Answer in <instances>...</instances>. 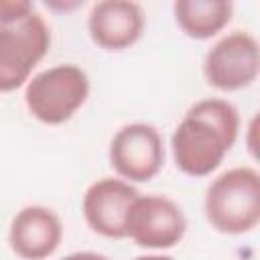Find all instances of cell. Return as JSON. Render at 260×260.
Segmentation results:
<instances>
[{"label":"cell","instance_id":"1","mask_svg":"<svg viewBox=\"0 0 260 260\" xmlns=\"http://www.w3.org/2000/svg\"><path fill=\"white\" fill-rule=\"evenodd\" d=\"M240 132V114L223 98L195 102L171 134L177 169L189 177L211 175L232 150Z\"/></svg>","mask_w":260,"mask_h":260},{"label":"cell","instance_id":"2","mask_svg":"<svg viewBox=\"0 0 260 260\" xmlns=\"http://www.w3.org/2000/svg\"><path fill=\"white\" fill-rule=\"evenodd\" d=\"M209 225L221 234H248L260 221V175L254 167H232L217 175L203 199Z\"/></svg>","mask_w":260,"mask_h":260},{"label":"cell","instance_id":"3","mask_svg":"<svg viewBox=\"0 0 260 260\" xmlns=\"http://www.w3.org/2000/svg\"><path fill=\"white\" fill-rule=\"evenodd\" d=\"M89 95V77L75 63H59L35 73L24 85V104L32 118L59 126L73 118Z\"/></svg>","mask_w":260,"mask_h":260},{"label":"cell","instance_id":"4","mask_svg":"<svg viewBox=\"0 0 260 260\" xmlns=\"http://www.w3.org/2000/svg\"><path fill=\"white\" fill-rule=\"evenodd\" d=\"M49 47L51 30L37 10L14 22L0 24V93L26 85Z\"/></svg>","mask_w":260,"mask_h":260},{"label":"cell","instance_id":"5","mask_svg":"<svg viewBox=\"0 0 260 260\" xmlns=\"http://www.w3.org/2000/svg\"><path fill=\"white\" fill-rule=\"evenodd\" d=\"M260 73L258 39L248 30H232L217 39L203 57L205 81L219 91H238Z\"/></svg>","mask_w":260,"mask_h":260},{"label":"cell","instance_id":"6","mask_svg":"<svg viewBox=\"0 0 260 260\" xmlns=\"http://www.w3.org/2000/svg\"><path fill=\"white\" fill-rule=\"evenodd\" d=\"M110 165L128 183L154 179L165 165V142L160 132L144 122H132L116 130L108 148Z\"/></svg>","mask_w":260,"mask_h":260},{"label":"cell","instance_id":"7","mask_svg":"<svg viewBox=\"0 0 260 260\" xmlns=\"http://www.w3.org/2000/svg\"><path fill=\"white\" fill-rule=\"evenodd\" d=\"M187 232L179 203L165 195H138L126 215V238L146 250L177 246Z\"/></svg>","mask_w":260,"mask_h":260},{"label":"cell","instance_id":"8","mask_svg":"<svg viewBox=\"0 0 260 260\" xmlns=\"http://www.w3.org/2000/svg\"><path fill=\"white\" fill-rule=\"evenodd\" d=\"M140 193L120 177H104L91 183L83 195L81 211L87 225L112 240L126 238V215Z\"/></svg>","mask_w":260,"mask_h":260},{"label":"cell","instance_id":"9","mask_svg":"<svg viewBox=\"0 0 260 260\" xmlns=\"http://www.w3.org/2000/svg\"><path fill=\"white\" fill-rule=\"evenodd\" d=\"M63 240L59 215L45 205H26L10 221L8 244L22 260H45L55 254Z\"/></svg>","mask_w":260,"mask_h":260},{"label":"cell","instance_id":"10","mask_svg":"<svg viewBox=\"0 0 260 260\" xmlns=\"http://www.w3.org/2000/svg\"><path fill=\"white\" fill-rule=\"evenodd\" d=\"M144 30V12L132 0L95 2L87 16V32L104 51L130 49Z\"/></svg>","mask_w":260,"mask_h":260},{"label":"cell","instance_id":"11","mask_svg":"<svg viewBox=\"0 0 260 260\" xmlns=\"http://www.w3.org/2000/svg\"><path fill=\"white\" fill-rule=\"evenodd\" d=\"M177 26L191 39L205 41L219 35L232 20L230 0H177L173 4Z\"/></svg>","mask_w":260,"mask_h":260},{"label":"cell","instance_id":"12","mask_svg":"<svg viewBox=\"0 0 260 260\" xmlns=\"http://www.w3.org/2000/svg\"><path fill=\"white\" fill-rule=\"evenodd\" d=\"M32 10H37V8L28 0H0V24L14 22V20L30 14Z\"/></svg>","mask_w":260,"mask_h":260},{"label":"cell","instance_id":"13","mask_svg":"<svg viewBox=\"0 0 260 260\" xmlns=\"http://www.w3.org/2000/svg\"><path fill=\"white\" fill-rule=\"evenodd\" d=\"M61 260H108V258L98 254V252H73V254H67Z\"/></svg>","mask_w":260,"mask_h":260},{"label":"cell","instance_id":"14","mask_svg":"<svg viewBox=\"0 0 260 260\" xmlns=\"http://www.w3.org/2000/svg\"><path fill=\"white\" fill-rule=\"evenodd\" d=\"M134 260H175V258L165 256V254H144V256H138Z\"/></svg>","mask_w":260,"mask_h":260}]
</instances>
